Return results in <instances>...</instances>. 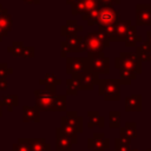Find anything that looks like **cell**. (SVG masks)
<instances>
[{
	"instance_id": "cell-46",
	"label": "cell",
	"mask_w": 151,
	"mask_h": 151,
	"mask_svg": "<svg viewBox=\"0 0 151 151\" xmlns=\"http://www.w3.org/2000/svg\"><path fill=\"white\" fill-rule=\"evenodd\" d=\"M77 1H78V0H66V4H67V5H73V4L77 2Z\"/></svg>"
},
{
	"instance_id": "cell-15",
	"label": "cell",
	"mask_w": 151,
	"mask_h": 151,
	"mask_svg": "<svg viewBox=\"0 0 151 151\" xmlns=\"http://www.w3.org/2000/svg\"><path fill=\"white\" fill-rule=\"evenodd\" d=\"M119 137L126 140H132L137 137V125L134 122H126L124 127L119 129Z\"/></svg>"
},
{
	"instance_id": "cell-42",
	"label": "cell",
	"mask_w": 151,
	"mask_h": 151,
	"mask_svg": "<svg viewBox=\"0 0 151 151\" xmlns=\"http://www.w3.org/2000/svg\"><path fill=\"white\" fill-rule=\"evenodd\" d=\"M140 60L142 61H147V63H151V53H147L143 57H140Z\"/></svg>"
},
{
	"instance_id": "cell-37",
	"label": "cell",
	"mask_w": 151,
	"mask_h": 151,
	"mask_svg": "<svg viewBox=\"0 0 151 151\" xmlns=\"http://www.w3.org/2000/svg\"><path fill=\"white\" fill-rule=\"evenodd\" d=\"M71 53V47L67 44V41H61L60 42V55L61 58H67V54Z\"/></svg>"
},
{
	"instance_id": "cell-8",
	"label": "cell",
	"mask_w": 151,
	"mask_h": 151,
	"mask_svg": "<svg viewBox=\"0 0 151 151\" xmlns=\"http://www.w3.org/2000/svg\"><path fill=\"white\" fill-rule=\"evenodd\" d=\"M134 25L131 24L130 20H118L114 24V32L113 35L109 39L110 42L111 41H124L126 35L129 34V32L132 29Z\"/></svg>"
},
{
	"instance_id": "cell-10",
	"label": "cell",
	"mask_w": 151,
	"mask_h": 151,
	"mask_svg": "<svg viewBox=\"0 0 151 151\" xmlns=\"http://www.w3.org/2000/svg\"><path fill=\"white\" fill-rule=\"evenodd\" d=\"M77 80L79 81V87L83 91H91V90H93V87L96 85H98L99 81H100L99 76L93 73V72L85 73L81 77H79Z\"/></svg>"
},
{
	"instance_id": "cell-51",
	"label": "cell",
	"mask_w": 151,
	"mask_h": 151,
	"mask_svg": "<svg viewBox=\"0 0 151 151\" xmlns=\"http://www.w3.org/2000/svg\"><path fill=\"white\" fill-rule=\"evenodd\" d=\"M2 9H4V7H2V5H1V4H0V12H1V11H2Z\"/></svg>"
},
{
	"instance_id": "cell-47",
	"label": "cell",
	"mask_w": 151,
	"mask_h": 151,
	"mask_svg": "<svg viewBox=\"0 0 151 151\" xmlns=\"http://www.w3.org/2000/svg\"><path fill=\"white\" fill-rule=\"evenodd\" d=\"M6 35H7V34H6V33H4V32L0 29V41H1V40L4 39V37H6Z\"/></svg>"
},
{
	"instance_id": "cell-29",
	"label": "cell",
	"mask_w": 151,
	"mask_h": 151,
	"mask_svg": "<svg viewBox=\"0 0 151 151\" xmlns=\"http://www.w3.org/2000/svg\"><path fill=\"white\" fill-rule=\"evenodd\" d=\"M79 90H80L79 81L77 79H74V78L66 79V93L68 96H77Z\"/></svg>"
},
{
	"instance_id": "cell-2",
	"label": "cell",
	"mask_w": 151,
	"mask_h": 151,
	"mask_svg": "<svg viewBox=\"0 0 151 151\" xmlns=\"http://www.w3.org/2000/svg\"><path fill=\"white\" fill-rule=\"evenodd\" d=\"M91 72V60L87 57H67L66 58V73L71 78L78 79L85 73Z\"/></svg>"
},
{
	"instance_id": "cell-35",
	"label": "cell",
	"mask_w": 151,
	"mask_h": 151,
	"mask_svg": "<svg viewBox=\"0 0 151 151\" xmlns=\"http://www.w3.org/2000/svg\"><path fill=\"white\" fill-rule=\"evenodd\" d=\"M13 151H31L27 138H19L15 144H13Z\"/></svg>"
},
{
	"instance_id": "cell-43",
	"label": "cell",
	"mask_w": 151,
	"mask_h": 151,
	"mask_svg": "<svg viewBox=\"0 0 151 151\" xmlns=\"http://www.w3.org/2000/svg\"><path fill=\"white\" fill-rule=\"evenodd\" d=\"M105 134L103 132H94L93 133V138H104Z\"/></svg>"
},
{
	"instance_id": "cell-53",
	"label": "cell",
	"mask_w": 151,
	"mask_h": 151,
	"mask_svg": "<svg viewBox=\"0 0 151 151\" xmlns=\"http://www.w3.org/2000/svg\"><path fill=\"white\" fill-rule=\"evenodd\" d=\"M145 151H151V149H147V150H145Z\"/></svg>"
},
{
	"instance_id": "cell-34",
	"label": "cell",
	"mask_w": 151,
	"mask_h": 151,
	"mask_svg": "<svg viewBox=\"0 0 151 151\" xmlns=\"http://www.w3.org/2000/svg\"><path fill=\"white\" fill-rule=\"evenodd\" d=\"M22 48H24V44H22L21 41H15V42H13L11 46L7 47V51H8L12 55H14V57H20Z\"/></svg>"
},
{
	"instance_id": "cell-5",
	"label": "cell",
	"mask_w": 151,
	"mask_h": 151,
	"mask_svg": "<svg viewBox=\"0 0 151 151\" xmlns=\"http://www.w3.org/2000/svg\"><path fill=\"white\" fill-rule=\"evenodd\" d=\"M33 93L35 97V105L34 106L39 111H51L52 110L53 98L57 94L55 87L45 86L44 90H35Z\"/></svg>"
},
{
	"instance_id": "cell-6",
	"label": "cell",
	"mask_w": 151,
	"mask_h": 151,
	"mask_svg": "<svg viewBox=\"0 0 151 151\" xmlns=\"http://www.w3.org/2000/svg\"><path fill=\"white\" fill-rule=\"evenodd\" d=\"M120 11L116 9L114 7L111 6H99V12H98V29L99 28H104L106 26H111L114 25L120 17Z\"/></svg>"
},
{
	"instance_id": "cell-32",
	"label": "cell",
	"mask_w": 151,
	"mask_h": 151,
	"mask_svg": "<svg viewBox=\"0 0 151 151\" xmlns=\"http://www.w3.org/2000/svg\"><path fill=\"white\" fill-rule=\"evenodd\" d=\"M139 58L147 54V53H151V45L150 42L147 41H142V44L139 46H136V52H134Z\"/></svg>"
},
{
	"instance_id": "cell-52",
	"label": "cell",
	"mask_w": 151,
	"mask_h": 151,
	"mask_svg": "<svg viewBox=\"0 0 151 151\" xmlns=\"http://www.w3.org/2000/svg\"><path fill=\"white\" fill-rule=\"evenodd\" d=\"M130 151H140V150H137V149H132V150H130Z\"/></svg>"
},
{
	"instance_id": "cell-27",
	"label": "cell",
	"mask_w": 151,
	"mask_h": 151,
	"mask_svg": "<svg viewBox=\"0 0 151 151\" xmlns=\"http://www.w3.org/2000/svg\"><path fill=\"white\" fill-rule=\"evenodd\" d=\"M72 145L68 139L55 136V151H72Z\"/></svg>"
},
{
	"instance_id": "cell-30",
	"label": "cell",
	"mask_w": 151,
	"mask_h": 151,
	"mask_svg": "<svg viewBox=\"0 0 151 151\" xmlns=\"http://www.w3.org/2000/svg\"><path fill=\"white\" fill-rule=\"evenodd\" d=\"M109 123L111 129H118L120 126V112L110 111L109 112Z\"/></svg>"
},
{
	"instance_id": "cell-44",
	"label": "cell",
	"mask_w": 151,
	"mask_h": 151,
	"mask_svg": "<svg viewBox=\"0 0 151 151\" xmlns=\"http://www.w3.org/2000/svg\"><path fill=\"white\" fill-rule=\"evenodd\" d=\"M22 1L26 4H33V5H37L40 2V0H22Z\"/></svg>"
},
{
	"instance_id": "cell-25",
	"label": "cell",
	"mask_w": 151,
	"mask_h": 151,
	"mask_svg": "<svg viewBox=\"0 0 151 151\" xmlns=\"http://www.w3.org/2000/svg\"><path fill=\"white\" fill-rule=\"evenodd\" d=\"M1 101L7 107V111L12 112L13 109L19 105V97H18V94H6L2 97Z\"/></svg>"
},
{
	"instance_id": "cell-26",
	"label": "cell",
	"mask_w": 151,
	"mask_h": 151,
	"mask_svg": "<svg viewBox=\"0 0 151 151\" xmlns=\"http://www.w3.org/2000/svg\"><path fill=\"white\" fill-rule=\"evenodd\" d=\"M60 83H61V80L59 78H57L54 73H47L44 78H41L39 80L40 85L48 86V87H57V85H59Z\"/></svg>"
},
{
	"instance_id": "cell-13",
	"label": "cell",
	"mask_w": 151,
	"mask_h": 151,
	"mask_svg": "<svg viewBox=\"0 0 151 151\" xmlns=\"http://www.w3.org/2000/svg\"><path fill=\"white\" fill-rule=\"evenodd\" d=\"M22 120L25 123H39L40 122V111L35 106L25 105L22 107Z\"/></svg>"
},
{
	"instance_id": "cell-33",
	"label": "cell",
	"mask_w": 151,
	"mask_h": 151,
	"mask_svg": "<svg viewBox=\"0 0 151 151\" xmlns=\"http://www.w3.org/2000/svg\"><path fill=\"white\" fill-rule=\"evenodd\" d=\"M71 12L73 15H78V14H83L84 12H86V6L84 0H78L77 2H74L73 5H71Z\"/></svg>"
},
{
	"instance_id": "cell-19",
	"label": "cell",
	"mask_w": 151,
	"mask_h": 151,
	"mask_svg": "<svg viewBox=\"0 0 151 151\" xmlns=\"http://www.w3.org/2000/svg\"><path fill=\"white\" fill-rule=\"evenodd\" d=\"M88 122H87V127H104L105 125V119L99 114L98 111H88L87 112Z\"/></svg>"
},
{
	"instance_id": "cell-38",
	"label": "cell",
	"mask_w": 151,
	"mask_h": 151,
	"mask_svg": "<svg viewBox=\"0 0 151 151\" xmlns=\"http://www.w3.org/2000/svg\"><path fill=\"white\" fill-rule=\"evenodd\" d=\"M20 57H24V58H33L34 57V47H32V46H24Z\"/></svg>"
},
{
	"instance_id": "cell-20",
	"label": "cell",
	"mask_w": 151,
	"mask_h": 151,
	"mask_svg": "<svg viewBox=\"0 0 151 151\" xmlns=\"http://www.w3.org/2000/svg\"><path fill=\"white\" fill-rule=\"evenodd\" d=\"M12 24H13V21H12L11 15L8 14V11L6 8H4L0 12V29L4 33L8 34V32L12 29Z\"/></svg>"
},
{
	"instance_id": "cell-22",
	"label": "cell",
	"mask_w": 151,
	"mask_h": 151,
	"mask_svg": "<svg viewBox=\"0 0 151 151\" xmlns=\"http://www.w3.org/2000/svg\"><path fill=\"white\" fill-rule=\"evenodd\" d=\"M136 28H137V26L134 25V26L132 27V29L129 32V34L126 35V38H125V40H124L125 46H127V47H136L138 42H142V41H143L142 37H140V35H137Z\"/></svg>"
},
{
	"instance_id": "cell-17",
	"label": "cell",
	"mask_w": 151,
	"mask_h": 151,
	"mask_svg": "<svg viewBox=\"0 0 151 151\" xmlns=\"http://www.w3.org/2000/svg\"><path fill=\"white\" fill-rule=\"evenodd\" d=\"M87 149L107 150V149H110V139L106 137H104V138H93V137L88 138L87 139Z\"/></svg>"
},
{
	"instance_id": "cell-9",
	"label": "cell",
	"mask_w": 151,
	"mask_h": 151,
	"mask_svg": "<svg viewBox=\"0 0 151 151\" xmlns=\"http://www.w3.org/2000/svg\"><path fill=\"white\" fill-rule=\"evenodd\" d=\"M151 26V4L136 5V26Z\"/></svg>"
},
{
	"instance_id": "cell-11",
	"label": "cell",
	"mask_w": 151,
	"mask_h": 151,
	"mask_svg": "<svg viewBox=\"0 0 151 151\" xmlns=\"http://www.w3.org/2000/svg\"><path fill=\"white\" fill-rule=\"evenodd\" d=\"M91 72L96 74H109L110 73V58L100 57L91 60Z\"/></svg>"
},
{
	"instance_id": "cell-16",
	"label": "cell",
	"mask_w": 151,
	"mask_h": 151,
	"mask_svg": "<svg viewBox=\"0 0 151 151\" xmlns=\"http://www.w3.org/2000/svg\"><path fill=\"white\" fill-rule=\"evenodd\" d=\"M66 120L67 123L73 126L77 131V133H81L83 132V118L78 116L77 111H66Z\"/></svg>"
},
{
	"instance_id": "cell-39",
	"label": "cell",
	"mask_w": 151,
	"mask_h": 151,
	"mask_svg": "<svg viewBox=\"0 0 151 151\" xmlns=\"http://www.w3.org/2000/svg\"><path fill=\"white\" fill-rule=\"evenodd\" d=\"M120 0H98V5L99 6H111L114 7L116 5H119Z\"/></svg>"
},
{
	"instance_id": "cell-49",
	"label": "cell",
	"mask_w": 151,
	"mask_h": 151,
	"mask_svg": "<svg viewBox=\"0 0 151 151\" xmlns=\"http://www.w3.org/2000/svg\"><path fill=\"white\" fill-rule=\"evenodd\" d=\"M42 151H51V145H50V144H47V146H46Z\"/></svg>"
},
{
	"instance_id": "cell-18",
	"label": "cell",
	"mask_w": 151,
	"mask_h": 151,
	"mask_svg": "<svg viewBox=\"0 0 151 151\" xmlns=\"http://www.w3.org/2000/svg\"><path fill=\"white\" fill-rule=\"evenodd\" d=\"M67 44L71 47V52L74 53H80V52H85V45L83 42V37L77 34V35H72L70 38H67Z\"/></svg>"
},
{
	"instance_id": "cell-48",
	"label": "cell",
	"mask_w": 151,
	"mask_h": 151,
	"mask_svg": "<svg viewBox=\"0 0 151 151\" xmlns=\"http://www.w3.org/2000/svg\"><path fill=\"white\" fill-rule=\"evenodd\" d=\"M2 107H4V104H2V101L0 100V117L2 116Z\"/></svg>"
},
{
	"instance_id": "cell-36",
	"label": "cell",
	"mask_w": 151,
	"mask_h": 151,
	"mask_svg": "<svg viewBox=\"0 0 151 151\" xmlns=\"http://www.w3.org/2000/svg\"><path fill=\"white\" fill-rule=\"evenodd\" d=\"M13 70L8 67L7 63H0V78H6L8 74H12Z\"/></svg>"
},
{
	"instance_id": "cell-21",
	"label": "cell",
	"mask_w": 151,
	"mask_h": 151,
	"mask_svg": "<svg viewBox=\"0 0 151 151\" xmlns=\"http://www.w3.org/2000/svg\"><path fill=\"white\" fill-rule=\"evenodd\" d=\"M52 112H66V96L65 94H55L52 104Z\"/></svg>"
},
{
	"instance_id": "cell-40",
	"label": "cell",
	"mask_w": 151,
	"mask_h": 151,
	"mask_svg": "<svg viewBox=\"0 0 151 151\" xmlns=\"http://www.w3.org/2000/svg\"><path fill=\"white\" fill-rule=\"evenodd\" d=\"M84 2H85V6H86V11H90V9H93V8L99 7L98 0H84Z\"/></svg>"
},
{
	"instance_id": "cell-28",
	"label": "cell",
	"mask_w": 151,
	"mask_h": 151,
	"mask_svg": "<svg viewBox=\"0 0 151 151\" xmlns=\"http://www.w3.org/2000/svg\"><path fill=\"white\" fill-rule=\"evenodd\" d=\"M119 74H120L119 81L122 85H130L131 81L137 78V74L130 70H119Z\"/></svg>"
},
{
	"instance_id": "cell-23",
	"label": "cell",
	"mask_w": 151,
	"mask_h": 151,
	"mask_svg": "<svg viewBox=\"0 0 151 151\" xmlns=\"http://www.w3.org/2000/svg\"><path fill=\"white\" fill-rule=\"evenodd\" d=\"M27 143L31 151H42L48 144L45 138H27Z\"/></svg>"
},
{
	"instance_id": "cell-7",
	"label": "cell",
	"mask_w": 151,
	"mask_h": 151,
	"mask_svg": "<svg viewBox=\"0 0 151 151\" xmlns=\"http://www.w3.org/2000/svg\"><path fill=\"white\" fill-rule=\"evenodd\" d=\"M55 136L64 137V138L68 139L72 144H77L78 143V137H77L78 133H77L76 129L67 123L65 116L60 118V127L55 129Z\"/></svg>"
},
{
	"instance_id": "cell-1",
	"label": "cell",
	"mask_w": 151,
	"mask_h": 151,
	"mask_svg": "<svg viewBox=\"0 0 151 151\" xmlns=\"http://www.w3.org/2000/svg\"><path fill=\"white\" fill-rule=\"evenodd\" d=\"M83 42L85 45V52H87V58L90 60L104 57V48L110 46L109 38L99 29L83 37Z\"/></svg>"
},
{
	"instance_id": "cell-4",
	"label": "cell",
	"mask_w": 151,
	"mask_h": 151,
	"mask_svg": "<svg viewBox=\"0 0 151 151\" xmlns=\"http://www.w3.org/2000/svg\"><path fill=\"white\" fill-rule=\"evenodd\" d=\"M120 81L118 79H100L98 84V94L106 101L120 99Z\"/></svg>"
},
{
	"instance_id": "cell-50",
	"label": "cell",
	"mask_w": 151,
	"mask_h": 151,
	"mask_svg": "<svg viewBox=\"0 0 151 151\" xmlns=\"http://www.w3.org/2000/svg\"><path fill=\"white\" fill-rule=\"evenodd\" d=\"M93 151H104V150H100V149H94Z\"/></svg>"
},
{
	"instance_id": "cell-24",
	"label": "cell",
	"mask_w": 151,
	"mask_h": 151,
	"mask_svg": "<svg viewBox=\"0 0 151 151\" xmlns=\"http://www.w3.org/2000/svg\"><path fill=\"white\" fill-rule=\"evenodd\" d=\"M98 12H99V7L93 8V9H90V11H86L85 13L81 14V19L84 21H86L88 26L97 25V21H98Z\"/></svg>"
},
{
	"instance_id": "cell-41",
	"label": "cell",
	"mask_w": 151,
	"mask_h": 151,
	"mask_svg": "<svg viewBox=\"0 0 151 151\" xmlns=\"http://www.w3.org/2000/svg\"><path fill=\"white\" fill-rule=\"evenodd\" d=\"M7 88V80L6 78H0V91Z\"/></svg>"
},
{
	"instance_id": "cell-45",
	"label": "cell",
	"mask_w": 151,
	"mask_h": 151,
	"mask_svg": "<svg viewBox=\"0 0 151 151\" xmlns=\"http://www.w3.org/2000/svg\"><path fill=\"white\" fill-rule=\"evenodd\" d=\"M146 38H147V42H150V45H151V31L146 32Z\"/></svg>"
},
{
	"instance_id": "cell-14",
	"label": "cell",
	"mask_w": 151,
	"mask_h": 151,
	"mask_svg": "<svg viewBox=\"0 0 151 151\" xmlns=\"http://www.w3.org/2000/svg\"><path fill=\"white\" fill-rule=\"evenodd\" d=\"M125 111L126 112H140L142 111V96L132 94L125 98Z\"/></svg>"
},
{
	"instance_id": "cell-3",
	"label": "cell",
	"mask_w": 151,
	"mask_h": 151,
	"mask_svg": "<svg viewBox=\"0 0 151 151\" xmlns=\"http://www.w3.org/2000/svg\"><path fill=\"white\" fill-rule=\"evenodd\" d=\"M114 67L117 70H130L136 74L142 73V60L136 53L122 52L114 58Z\"/></svg>"
},
{
	"instance_id": "cell-12",
	"label": "cell",
	"mask_w": 151,
	"mask_h": 151,
	"mask_svg": "<svg viewBox=\"0 0 151 151\" xmlns=\"http://www.w3.org/2000/svg\"><path fill=\"white\" fill-rule=\"evenodd\" d=\"M81 31H83V25L79 24L77 20H66V24L60 27V34L66 38L77 35Z\"/></svg>"
},
{
	"instance_id": "cell-31",
	"label": "cell",
	"mask_w": 151,
	"mask_h": 151,
	"mask_svg": "<svg viewBox=\"0 0 151 151\" xmlns=\"http://www.w3.org/2000/svg\"><path fill=\"white\" fill-rule=\"evenodd\" d=\"M130 140L123 139L120 137L114 138V151H130Z\"/></svg>"
}]
</instances>
